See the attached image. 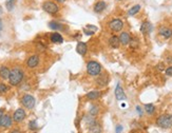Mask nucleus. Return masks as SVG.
I'll return each instance as SVG.
<instances>
[{
  "instance_id": "4be33fe9",
  "label": "nucleus",
  "mask_w": 172,
  "mask_h": 133,
  "mask_svg": "<svg viewBox=\"0 0 172 133\" xmlns=\"http://www.w3.org/2000/svg\"><path fill=\"white\" fill-rule=\"evenodd\" d=\"M139 11H141V5H139V4H136V5L132 6V8L128 11V15L129 16H134V15L137 14Z\"/></svg>"
},
{
  "instance_id": "1a4fd4ad",
  "label": "nucleus",
  "mask_w": 172,
  "mask_h": 133,
  "mask_svg": "<svg viewBox=\"0 0 172 133\" xmlns=\"http://www.w3.org/2000/svg\"><path fill=\"white\" fill-rule=\"evenodd\" d=\"M13 121L12 117L10 116L8 114H3V116L1 117V127H4V128H10L13 124Z\"/></svg>"
},
{
  "instance_id": "6ab92c4d",
  "label": "nucleus",
  "mask_w": 172,
  "mask_h": 133,
  "mask_svg": "<svg viewBox=\"0 0 172 133\" xmlns=\"http://www.w3.org/2000/svg\"><path fill=\"white\" fill-rule=\"evenodd\" d=\"M49 28L52 30H55V31H61V30H64L63 25H62L61 23L57 22V21H51V22H49Z\"/></svg>"
},
{
  "instance_id": "7ed1b4c3",
  "label": "nucleus",
  "mask_w": 172,
  "mask_h": 133,
  "mask_svg": "<svg viewBox=\"0 0 172 133\" xmlns=\"http://www.w3.org/2000/svg\"><path fill=\"white\" fill-rule=\"evenodd\" d=\"M87 71L90 75L96 76V75H99L100 72H102V66L97 61L91 60L87 63Z\"/></svg>"
},
{
  "instance_id": "2eb2a0df",
  "label": "nucleus",
  "mask_w": 172,
  "mask_h": 133,
  "mask_svg": "<svg viewBox=\"0 0 172 133\" xmlns=\"http://www.w3.org/2000/svg\"><path fill=\"white\" fill-rule=\"evenodd\" d=\"M10 73H11V70L8 68V66H0V77H1L2 79H8V77H10Z\"/></svg>"
},
{
  "instance_id": "0eeeda50",
  "label": "nucleus",
  "mask_w": 172,
  "mask_h": 133,
  "mask_svg": "<svg viewBox=\"0 0 172 133\" xmlns=\"http://www.w3.org/2000/svg\"><path fill=\"white\" fill-rule=\"evenodd\" d=\"M24 118H25V111L23 110L22 108L17 109V110L14 112L13 119H14L15 123H21Z\"/></svg>"
},
{
  "instance_id": "c756f323",
  "label": "nucleus",
  "mask_w": 172,
  "mask_h": 133,
  "mask_svg": "<svg viewBox=\"0 0 172 133\" xmlns=\"http://www.w3.org/2000/svg\"><path fill=\"white\" fill-rule=\"evenodd\" d=\"M136 110L138 111V114H139V115L143 114V113H141V107H139V106H137V107H136Z\"/></svg>"
},
{
  "instance_id": "c85d7f7f",
  "label": "nucleus",
  "mask_w": 172,
  "mask_h": 133,
  "mask_svg": "<svg viewBox=\"0 0 172 133\" xmlns=\"http://www.w3.org/2000/svg\"><path fill=\"white\" fill-rule=\"evenodd\" d=\"M165 73H166L167 76H172V66H168V68L165 70Z\"/></svg>"
},
{
  "instance_id": "f3484780",
  "label": "nucleus",
  "mask_w": 172,
  "mask_h": 133,
  "mask_svg": "<svg viewBox=\"0 0 172 133\" xmlns=\"http://www.w3.org/2000/svg\"><path fill=\"white\" fill-rule=\"evenodd\" d=\"M109 44H110L111 48L113 49H117L120 44V41H119V37L118 36H112V37L109 39Z\"/></svg>"
},
{
  "instance_id": "f704fd0d",
  "label": "nucleus",
  "mask_w": 172,
  "mask_h": 133,
  "mask_svg": "<svg viewBox=\"0 0 172 133\" xmlns=\"http://www.w3.org/2000/svg\"><path fill=\"white\" fill-rule=\"evenodd\" d=\"M1 13H2V8L0 6V15H1Z\"/></svg>"
},
{
  "instance_id": "b1692460",
  "label": "nucleus",
  "mask_w": 172,
  "mask_h": 133,
  "mask_svg": "<svg viewBox=\"0 0 172 133\" xmlns=\"http://www.w3.org/2000/svg\"><path fill=\"white\" fill-rule=\"evenodd\" d=\"M15 6V0H6L5 1V8L8 12H12Z\"/></svg>"
},
{
  "instance_id": "39448f33",
  "label": "nucleus",
  "mask_w": 172,
  "mask_h": 133,
  "mask_svg": "<svg viewBox=\"0 0 172 133\" xmlns=\"http://www.w3.org/2000/svg\"><path fill=\"white\" fill-rule=\"evenodd\" d=\"M42 10L46 11L49 14H56V13L59 11V8L55 2L53 1H46L44 4H42Z\"/></svg>"
},
{
  "instance_id": "423d86ee",
  "label": "nucleus",
  "mask_w": 172,
  "mask_h": 133,
  "mask_svg": "<svg viewBox=\"0 0 172 133\" xmlns=\"http://www.w3.org/2000/svg\"><path fill=\"white\" fill-rule=\"evenodd\" d=\"M109 28H110L113 32H119L122 31V28H124V22L118 18L112 19V20L110 21V23H109Z\"/></svg>"
},
{
  "instance_id": "c9c22d12",
  "label": "nucleus",
  "mask_w": 172,
  "mask_h": 133,
  "mask_svg": "<svg viewBox=\"0 0 172 133\" xmlns=\"http://www.w3.org/2000/svg\"><path fill=\"white\" fill-rule=\"evenodd\" d=\"M0 127H1V118H0Z\"/></svg>"
},
{
  "instance_id": "f257e3e1",
  "label": "nucleus",
  "mask_w": 172,
  "mask_h": 133,
  "mask_svg": "<svg viewBox=\"0 0 172 133\" xmlns=\"http://www.w3.org/2000/svg\"><path fill=\"white\" fill-rule=\"evenodd\" d=\"M24 74L23 71L20 68H14L11 70L10 77H8V81H10L11 86H18L19 83L22 81Z\"/></svg>"
},
{
  "instance_id": "473e14b6",
  "label": "nucleus",
  "mask_w": 172,
  "mask_h": 133,
  "mask_svg": "<svg viewBox=\"0 0 172 133\" xmlns=\"http://www.w3.org/2000/svg\"><path fill=\"white\" fill-rule=\"evenodd\" d=\"M55 1H57V2H60V3H63L66 0H55Z\"/></svg>"
},
{
  "instance_id": "a211bd4d",
  "label": "nucleus",
  "mask_w": 172,
  "mask_h": 133,
  "mask_svg": "<svg viewBox=\"0 0 172 133\" xmlns=\"http://www.w3.org/2000/svg\"><path fill=\"white\" fill-rule=\"evenodd\" d=\"M106 6H107V4L105 1H98V2H96V4L94 5V11H95L96 13H102V11H105Z\"/></svg>"
},
{
  "instance_id": "f03ea898",
  "label": "nucleus",
  "mask_w": 172,
  "mask_h": 133,
  "mask_svg": "<svg viewBox=\"0 0 172 133\" xmlns=\"http://www.w3.org/2000/svg\"><path fill=\"white\" fill-rule=\"evenodd\" d=\"M156 125L162 129H169L172 127V115L171 114H163L156 119Z\"/></svg>"
},
{
  "instance_id": "72a5a7b5",
  "label": "nucleus",
  "mask_w": 172,
  "mask_h": 133,
  "mask_svg": "<svg viewBox=\"0 0 172 133\" xmlns=\"http://www.w3.org/2000/svg\"><path fill=\"white\" fill-rule=\"evenodd\" d=\"M1 30H2V21L1 19H0V32H1Z\"/></svg>"
},
{
  "instance_id": "bb28decb",
  "label": "nucleus",
  "mask_w": 172,
  "mask_h": 133,
  "mask_svg": "<svg viewBox=\"0 0 172 133\" xmlns=\"http://www.w3.org/2000/svg\"><path fill=\"white\" fill-rule=\"evenodd\" d=\"M29 128L31 130H33V131H35V130L38 129V126H37V122L36 121H31L29 123Z\"/></svg>"
},
{
  "instance_id": "20e7f679",
  "label": "nucleus",
  "mask_w": 172,
  "mask_h": 133,
  "mask_svg": "<svg viewBox=\"0 0 172 133\" xmlns=\"http://www.w3.org/2000/svg\"><path fill=\"white\" fill-rule=\"evenodd\" d=\"M21 104H22V106L24 107V108L31 110V109H33L34 107H35L36 100L35 98H34V96H32L31 94H25L22 97V99H21Z\"/></svg>"
},
{
  "instance_id": "7c9ffc66",
  "label": "nucleus",
  "mask_w": 172,
  "mask_h": 133,
  "mask_svg": "<svg viewBox=\"0 0 172 133\" xmlns=\"http://www.w3.org/2000/svg\"><path fill=\"white\" fill-rule=\"evenodd\" d=\"M122 126H117L116 127V132H122Z\"/></svg>"
},
{
  "instance_id": "ddd939ff",
  "label": "nucleus",
  "mask_w": 172,
  "mask_h": 133,
  "mask_svg": "<svg viewBox=\"0 0 172 133\" xmlns=\"http://www.w3.org/2000/svg\"><path fill=\"white\" fill-rule=\"evenodd\" d=\"M38 63H39V57L37 56V55H33V56H31L29 59H28L27 61V65L29 68H36V66H38Z\"/></svg>"
},
{
  "instance_id": "dca6fc26",
  "label": "nucleus",
  "mask_w": 172,
  "mask_h": 133,
  "mask_svg": "<svg viewBox=\"0 0 172 133\" xmlns=\"http://www.w3.org/2000/svg\"><path fill=\"white\" fill-rule=\"evenodd\" d=\"M50 39L52 42H54V44H62L63 42V38H62V36L60 35L59 33H52L50 35Z\"/></svg>"
},
{
  "instance_id": "6e6552de",
  "label": "nucleus",
  "mask_w": 172,
  "mask_h": 133,
  "mask_svg": "<svg viewBox=\"0 0 172 133\" xmlns=\"http://www.w3.org/2000/svg\"><path fill=\"white\" fill-rule=\"evenodd\" d=\"M158 33H160L161 36H163V37L166 38V39L172 37V30L170 29V28H167V27L160 28V30H158Z\"/></svg>"
},
{
  "instance_id": "9b49d317",
  "label": "nucleus",
  "mask_w": 172,
  "mask_h": 133,
  "mask_svg": "<svg viewBox=\"0 0 172 133\" xmlns=\"http://www.w3.org/2000/svg\"><path fill=\"white\" fill-rule=\"evenodd\" d=\"M87 51H88V47H87V44H86L85 42L79 41L78 44H77L76 52L78 53L79 55H81V56H85V55L87 54Z\"/></svg>"
},
{
  "instance_id": "a878e982",
  "label": "nucleus",
  "mask_w": 172,
  "mask_h": 133,
  "mask_svg": "<svg viewBox=\"0 0 172 133\" xmlns=\"http://www.w3.org/2000/svg\"><path fill=\"white\" fill-rule=\"evenodd\" d=\"M89 131L90 132H100L102 130H100V127L97 125V123H96V124H94L93 126H90Z\"/></svg>"
},
{
  "instance_id": "4468645a",
  "label": "nucleus",
  "mask_w": 172,
  "mask_h": 133,
  "mask_svg": "<svg viewBox=\"0 0 172 133\" xmlns=\"http://www.w3.org/2000/svg\"><path fill=\"white\" fill-rule=\"evenodd\" d=\"M115 98L117 100H124L126 99V94L124 92V89L120 87V85H117L115 89Z\"/></svg>"
},
{
  "instance_id": "f8f14e48",
  "label": "nucleus",
  "mask_w": 172,
  "mask_h": 133,
  "mask_svg": "<svg viewBox=\"0 0 172 133\" xmlns=\"http://www.w3.org/2000/svg\"><path fill=\"white\" fill-rule=\"evenodd\" d=\"M119 41H120V44H124V46H127V44H130L131 41V36L129 33H127V32H122V34H120L119 36Z\"/></svg>"
},
{
  "instance_id": "393cba45",
  "label": "nucleus",
  "mask_w": 172,
  "mask_h": 133,
  "mask_svg": "<svg viewBox=\"0 0 172 133\" xmlns=\"http://www.w3.org/2000/svg\"><path fill=\"white\" fill-rule=\"evenodd\" d=\"M98 112H99V108L97 106H92L89 110V114L91 116H96L98 114Z\"/></svg>"
},
{
  "instance_id": "aec40b11",
  "label": "nucleus",
  "mask_w": 172,
  "mask_h": 133,
  "mask_svg": "<svg viewBox=\"0 0 172 133\" xmlns=\"http://www.w3.org/2000/svg\"><path fill=\"white\" fill-rule=\"evenodd\" d=\"M97 31V28L95 25H87V27L83 29V32H85L86 35L90 36V35H93L95 32Z\"/></svg>"
},
{
  "instance_id": "cd10ccee",
  "label": "nucleus",
  "mask_w": 172,
  "mask_h": 133,
  "mask_svg": "<svg viewBox=\"0 0 172 133\" xmlns=\"http://www.w3.org/2000/svg\"><path fill=\"white\" fill-rule=\"evenodd\" d=\"M8 90V87L4 83H0V94H3L5 93L6 91Z\"/></svg>"
},
{
  "instance_id": "2f4dec72",
  "label": "nucleus",
  "mask_w": 172,
  "mask_h": 133,
  "mask_svg": "<svg viewBox=\"0 0 172 133\" xmlns=\"http://www.w3.org/2000/svg\"><path fill=\"white\" fill-rule=\"evenodd\" d=\"M2 116H3V111H2V110H0V118H1Z\"/></svg>"
},
{
  "instance_id": "5701e85b",
  "label": "nucleus",
  "mask_w": 172,
  "mask_h": 133,
  "mask_svg": "<svg viewBox=\"0 0 172 133\" xmlns=\"http://www.w3.org/2000/svg\"><path fill=\"white\" fill-rule=\"evenodd\" d=\"M145 110L146 112L148 113L149 115L153 114L154 112H155V107H154L153 104H146L145 105Z\"/></svg>"
},
{
  "instance_id": "9d476101",
  "label": "nucleus",
  "mask_w": 172,
  "mask_h": 133,
  "mask_svg": "<svg viewBox=\"0 0 172 133\" xmlns=\"http://www.w3.org/2000/svg\"><path fill=\"white\" fill-rule=\"evenodd\" d=\"M152 31V24L149 21H145V22L141 23V32L144 35H149Z\"/></svg>"
},
{
  "instance_id": "412c9836",
  "label": "nucleus",
  "mask_w": 172,
  "mask_h": 133,
  "mask_svg": "<svg viewBox=\"0 0 172 133\" xmlns=\"http://www.w3.org/2000/svg\"><path fill=\"white\" fill-rule=\"evenodd\" d=\"M100 96V92L99 91H92L89 92L87 94V98L90 100H94V99H97L98 97Z\"/></svg>"
}]
</instances>
